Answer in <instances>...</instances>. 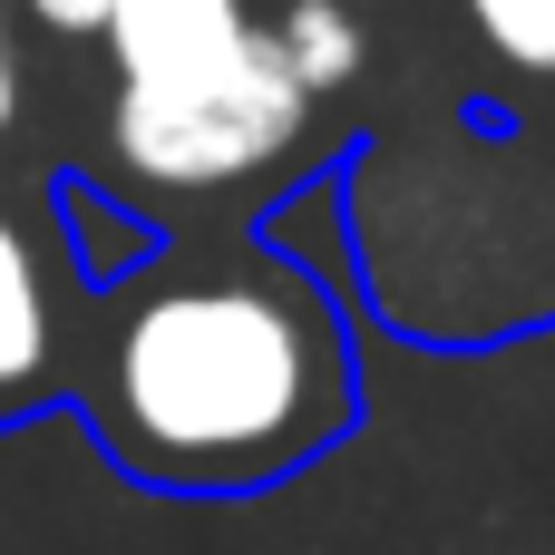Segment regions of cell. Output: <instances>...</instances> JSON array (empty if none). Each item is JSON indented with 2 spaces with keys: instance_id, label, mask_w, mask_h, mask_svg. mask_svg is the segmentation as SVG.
Instances as JSON below:
<instances>
[{
  "instance_id": "1",
  "label": "cell",
  "mask_w": 555,
  "mask_h": 555,
  "mask_svg": "<svg viewBox=\"0 0 555 555\" xmlns=\"http://www.w3.org/2000/svg\"><path fill=\"white\" fill-rule=\"evenodd\" d=\"M88 439L166 498L302 478L361 420V351L332 283L254 234L166 244L117 273L68 351Z\"/></svg>"
},
{
  "instance_id": "10",
  "label": "cell",
  "mask_w": 555,
  "mask_h": 555,
  "mask_svg": "<svg viewBox=\"0 0 555 555\" xmlns=\"http://www.w3.org/2000/svg\"><path fill=\"white\" fill-rule=\"evenodd\" d=\"M351 10H361V0H351Z\"/></svg>"
},
{
  "instance_id": "2",
  "label": "cell",
  "mask_w": 555,
  "mask_h": 555,
  "mask_svg": "<svg viewBox=\"0 0 555 555\" xmlns=\"http://www.w3.org/2000/svg\"><path fill=\"white\" fill-rule=\"evenodd\" d=\"M302 137H312V98L273 59V39H254L234 68L195 88H107V176L146 205L244 195Z\"/></svg>"
},
{
  "instance_id": "9",
  "label": "cell",
  "mask_w": 555,
  "mask_h": 555,
  "mask_svg": "<svg viewBox=\"0 0 555 555\" xmlns=\"http://www.w3.org/2000/svg\"><path fill=\"white\" fill-rule=\"evenodd\" d=\"M537 205H546V234H555V156H546V185H537ZM546 312H555V273H546Z\"/></svg>"
},
{
  "instance_id": "6",
  "label": "cell",
  "mask_w": 555,
  "mask_h": 555,
  "mask_svg": "<svg viewBox=\"0 0 555 555\" xmlns=\"http://www.w3.org/2000/svg\"><path fill=\"white\" fill-rule=\"evenodd\" d=\"M468 29H478L507 68L555 78V0H468Z\"/></svg>"
},
{
  "instance_id": "7",
  "label": "cell",
  "mask_w": 555,
  "mask_h": 555,
  "mask_svg": "<svg viewBox=\"0 0 555 555\" xmlns=\"http://www.w3.org/2000/svg\"><path fill=\"white\" fill-rule=\"evenodd\" d=\"M0 10L39 20L49 39H98V20H107V0H0Z\"/></svg>"
},
{
  "instance_id": "8",
  "label": "cell",
  "mask_w": 555,
  "mask_h": 555,
  "mask_svg": "<svg viewBox=\"0 0 555 555\" xmlns=\"http://www.w3.org/2000/svg\"><path fill=\"white\" fill-rule=\"evenodd\" d=\"M20 98H29V78H20V29H10V10H0V137L20 127Z\"/></svg>"
},
{
  "instance_id": "5",
  "label": "cell",
  "mask_w": 555,
  "mask_h": 555,
  "mask_svg": "<svg viewBox=\"0 0 555 555\" xmlns=\"http://www.w3.org/2000/svg\"><path fill=\"white\" fill-rule=\"evenodd\" d=\"M263 39H273V59L293 68L302 98L361 78V10H351V0H283V20H273Z\"/></svg>"
},
{
  "instance_id": "3",
  "label": "cell",
  "mask_w": 555,
  "mask_h": 555,
  "mask_svg": "<svg viewBox=\"0 0 555 555\" xmlns=\"http://www.w3.org/2000/svg\"><path fill=\"white\" fill-rule=\"evenodd\" d=\"M68 390V263L20 205H0V420Z\"/></svg>"
},
{
  "instance_id": "4",
  "label": "cell",
  "mask_w": 555,
  "mask_h": 555,
  "mask_svg": "<svg viewBox=\"0 0 555 555\" xmlns=\"http://www.w3.org/2000/svg\"><path fill=\"white\" fill-rule=\"evenodd\" d=\"M254 39H263V20L244 0H107V20H98L117 88H195V78L234 68Z\"/></svg>"
}]
</instances>
